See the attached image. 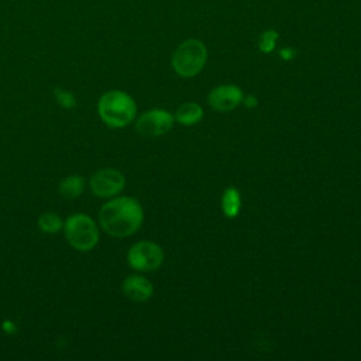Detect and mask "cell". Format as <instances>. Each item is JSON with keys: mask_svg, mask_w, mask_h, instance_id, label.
Listing matches in <instances>:
<instances>
[{"mask_svg": "<svg viewBox=\"0 0 361 361\" xmlns=\"http://www.w3.org/2000/svg\"><path fill=\"white\" fill-rule=\"evenodd\" d=\"M99 226L117 238L134 234L142 224L144 212L140 202L130 196H118L106 202L99 210Z\"/></svg>", "mask_w": 361, "mask_h": 361, "instance_id": "1", "label": "cell"}, {"mask_svg": "<svg viewBox=\"0 0 361 361\" xmlns=\"http://www.w3.org/2000/svg\"><path fill=\"white\" fill-rule=\"evenodd\" d=\"M97 113L106 126L111 128H123L134 120L137 104L126 92L109 90L100 96L97 102Z\"/></svg>", "mask_w": 361, "mask_h": 361, "instance_id": "2", "label": "cell"}, {"mask_svg": "<svg viewBox=\"0 0 361 361\" xmlns=\"http://www.w3.org/2000/svg\"><path fill=\"white\" fill-rule=\"evenodd\" d=\"M65 238L78 251H90L99 243V227L85 213H73L63 223Z\"/></svg>", "mask_w": 361, "mask_h": 361, "instance_id": "3", "label": "cell"}, {"mask_svg": "<svg viewBox=\"0 0 361 361\" xmlns=\"http://www.w3.org/2000/svg\"><path fill=\"white\" fill-rule=\"evenodd\" d=\"M206 59L207 51L204 44L199 39H188L175 49L172 55V68L178 75L192 78L202 71Z\"/></svg>", "mask_w": 361, "mask_h": 361, "instance_id": "4", "label": "cell"}, {"mask_svg": "<svg viewBox=\"0 0 361 361\" xmlns=\"http://www.w3.org/2000/svg\"><path fill=\"white\" fill-rule=\"evenodd\" d=\"M128 265L135 271L151 272L161 267L164 262L162 248L151 241L135 243L127 252Z\"/></svg>", "mask_w": 361, "mask_h": 361, "instance_id": "5", "label": "cell"}, {"mask_svg": "<svg viewBox=\"0 0 361 361\" xmlns=\"http://www.w3.org/2000/svg\"><path fill=\"white\" fill-rule=\"evenodd\" d=\"M173 126V116L168 110L152 109L142 113L135 121V130L140 135L157 138L166 134Z\"/></svg>", "mask_w": 361, "mask_h": 361, "instance_id": "6", "label": "cell"}, {"mask_svg": "<svg viewBox=\"0 0 361 361\" xmlns=\"http://www.w3.org/2000/svg\"><path fill=\"white\" fill-rule=\"evenodd\" d=\"M90 189L97 197H113L118 195L126 186L124 175L113 168H103L96 171L89 180Z\"/></svg>", "mask_w": 361, "mask_h": 361, "instance_id": "7", "label": "cell"}, {"mask_svg": "<svg viewBox=\"0 0 361 361\" xmlns=\"http://www.w3.org/2000/svg\"><path fill=\"white\" fill-rule=\"evenodd\" d=\"M209 104L217 111H230L243 100V92L238 86L223 85L214 87L209 93Z\"/></svg>", "mask_w": 361, "mask_h": 361, "instance_id": "8", "label": "cell"}, {"mask_svg": "<svg viewBox=\"0 0 361 361\" xmlns=\"http://www.w3.org/2000/svg\"><path fill=\"white\" fill-rule=\"evenodd\" d=\"M121 290L124 293V296L133 302L141 303L148 300L152 293H154V288L152 283L141 276V275H130L123 281L121 285Z\"/></svg>", "mask_w": 361, "mask_h": 361, "instance_id": "9", "label": "cell"}, {"mask_svg": "<svg viewBox=\"0 0 361 361\" xmlns=\"http://www.w3.org/2000/svg\"><path fill=\"white\" fill-rule=\"evenodd\" d=\"M58 190L61 197H63L65 200H73L83 193L85 179L79 175H69L59 182Z\"/></svg>", "mask_w": 361, "mask_h": 361, "instance_id": "10", "label": "cell"}, {"mask_svg": "<svg viewBox=\"0 0 361 361\" xmlns=\"http://www.w3.org/2000/svg\"><path fill=\"white\" fill-rule=\"evenodd\" d=\"M202 117H203V110L196 103H185L175 113L176 121L183 126H193L197 121H200Z\"/></svg>", "mask_w": 361, "mask_h": 361, "instance_id": "11", "label": "cell"}, {"mask_svg": "<svg viewBox=\"0 0 361 361\" xmlns=\"http://www.w3.org/2000/svg\"><path fill=\"white\" fill-rule=\"evenodd\" d=\"M221 207L227 217H235L241 207V196L235 188H227L221 197Z\"/></svg>", "mask_w": 361, "mask_h": 361, "instance_id": "12", "label": "cell"}, {"mask_svg": "<svg viewBox=\"0 0 361 361\" xmlns=\"http://www.w3.org/2000/svg\"><path fill=\"white\" fill-rule=\"evenodd\" d=\"M38 227H39L41 231H44V233L54 234V233H58L59 230H62L63 223H62L61 217H59L56 213L47 212V213H42V214L38 217Z\"/></svg>", "mask_w": 361, "mask_h": 361, "instance_id": "13", "label": "cell"}, {"mask_svg": "<svg viewBox=\"0 0 361 361\" xmlns=\"http://www.w3.org/2000/svg\"><path fill=\"white\" fill-rule=\"evenodd\" d=\"M276 38H278V34L274 30H268V31L262 32V35L259 38V49L262 52H271L275 47Z\"/></svg>", "mask_w": 361, "mask_h": 361, "instance_id": "14", "label": "cell"}, {"mask_svg": "<svg viewBox=\"0 0 361 361\" xmlns=\"http://www.w3.org/2000/svg\"><path fill=\"white\" fill-rule=\"evenodd\" d=\"M55 97H56L58 103H59V104H62L63 107L71 109V107H73V106L76 104V102H75L73 96H72L69 92H66V90L55 89Z\"/></svg>", "mask_w": 361, "mask_h": 361, "instance_id": "15", "label": "cell"}, {"mask_svg": "<svg viewBox=\"0 0 361 361\" xmlns=\"http://www.w3.org/2000/svg\"><path fill=\"white\" fill-rule=\"evenodd\" d=\"M281 56L283 58V59H292L293 56H295V51L293 49H282L281 51Z\"/></svg>", "mask_w": 361, "mask_h": 361, "instance_id": "16", "label": "cell"}, {"mask_svg": "<svg viewBox=\"0 0 361 361\" xmlns=\"http://www.w3.org/2000/svg\"><path fill=\"white\" fill-rule=\"evenodd\" d=\"M244 103H245L248 107H252V106L257 104V99H255L254 96H247V97L244 99Z\"/></svg>", "mask_w": 361, "mask_h": 361, "instance_id": "17", "label": "cell"}]
</instances>
